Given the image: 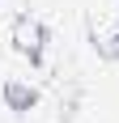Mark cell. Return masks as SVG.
I'll list each match as a JSON object with an SVG mask.
<instances>
[{
    "mask_svg": "<svg viewBox=\"0 0 119 123\" xmlns=\"http://www.w3.org/2000/svg\"><path fill=\"white\" fill-rule=\"evenodd\" d=\"M13 47H17V55L30 60V68H43V55H47V25L38 21V17H30V13H21V17L13 21Z\"/></svg>",
    "mask_w": 119,
    "mask_h": 123,
    "instance_id": "6da1fadb",
    "label": "cell"
},
{
    "mask_svg": "<svg viewBox=\"0 0 119 123\" xmlns=\"http://www.w3.org/2000/svg\"><path fill=\"white\" fill-rule=\"evenodd\" d=\"M0 93H4V106H9L13 115H26V111H34V106H38V85H34V81H26V76H9Z\"/></svg>",
    "mask_w": 119,
    "mask_h": 123,
    "instance_id": "7a4b0ae2",
    "label": "cell"
},
{
    "mask_svg": "<svg viewBox=\"0 0 119 123\" xmlns=\"http://www.w3.org/2000/svg\"><path fill=\"white\" fill-rule=\"evenodd\" d=\"M115 43H119V30H115Z\"/></svg>",
    "mask_w": 119,
    "mask_h": 123,
    "instance_id": "3957f363",
    "label": "cell"
}]
</instances>
